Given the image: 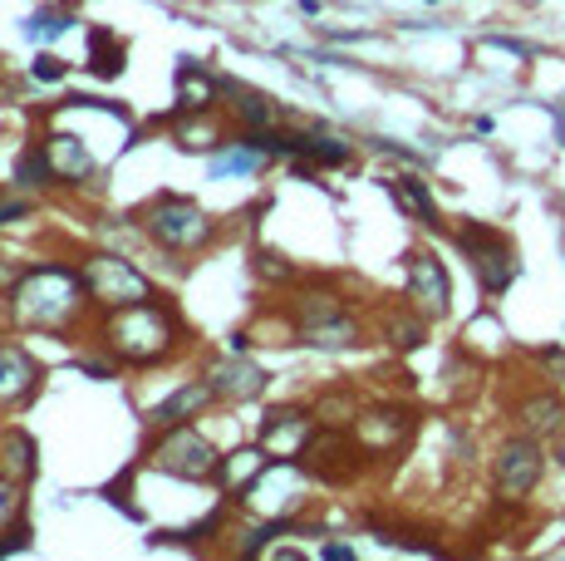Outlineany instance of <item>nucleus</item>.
Instances as JSON below:
<instances>
[{
	"label": "nucleus",
	"mask_w": 565,
	"mask_h": 561,
	"mask_svg": "<svg viewBox=\"0 0 565 561\" xmlns=\"http://www.w3.org/2000/svg\"><path fill=\"white\" fill-rule=\"evenodd\" d=\"M74 290H79L74 272H64V266H35L25 276V286H20V310H25V320L60 326L74 306Z\"/></svg>",
	"instance_id": "1"
},
{
	"label": "nucleus",
	"mask_w": 565,
	"mask_h": 561,
	"mask_svg": "<svg viewBox=\"0 0 565 561\" xmlns=\"http://www.w3.org/2000/svg\"><path fill=\"white\" fill-rule=\"evenodd\" d=\"M458 242L472 252V262H477V272H482V286L492 290H507L512 286V276H516V256H512V246L502 242L497 232H487V226H462L458 232Z\"/></svg>",
	"instance_id": "2"
},
{
	"label": "nucleus",
	"mask_w": 565,
	"mask_h": 561,
	"mask_svg": "<svg viewBox=\"0 0 565 561\" xmlns=\"http://www.w3.org/2000/svg\"><path fill=\"white\" fill-rule=\"evenodd\" d=\"M114 340H118V350L134 354V360L162 354V345H168V316H162L158 306H134V310H124V316L114 320Z\"/></svg>",
	"instance_id": "3"
},
{
	"label": "nucleus",
	"mask_w": 565,
	"mask_h": 561,
	"mask_svg": "<svg viewBox=\"0 0 565 561\" xmlns=\"http://www.w3.org/2000/svg\"><path fill=\"white\" fill-rule=\"evenodd\" d=\"M89 286L94 296L108 300V306H134V300H148V280L134 272L118 256H94L89 262Z\"/></svg>",
	"instance_id": "4"
},
{
	"label": "nucleus",
	"mask_w": 565,
	"mask_h": 561,
	"mask_svg": "<svg viewBox=\"0 0 565 561\" xmlns=\"http://www.w3.org/2000/svg\"><path fill=\"white\" fill-rule=\"evenodd\" d=\"M246 493H252L246 502L266 507V512H286V507L300 498V468L290 458H270L266 468H260L256 478L246 483Z\"/></svg>",
	"instance_id": "5"
},
{
	"label": "nucleus",
	"mask_w": 565,
	"mask_h": 561,
	"mask_svg": "<svg viewBox=\"0 0 565 561\" xmlns=\"http://www.w3.org/2000/svg\"><path fill=\"white\" fill-rule=\"evenodd\" d=\"M153 458H158V468L178 473V478H206V473L216 468V453L206 448L202 438L192 434V428H178V434H168Z\"/></svg>",
	"instance_id": "6"
},
{
	"label": "nucleus",
	"mask_w": 565,
	"mask_h": 561,
	"mask_svg": "<svg viewBox=\"0 0 565 561\" xmlns=\"http://www.w3.org/2000/svg\"><path fill=\"white\" fill-rule=\"evenodd\" d=\"M541 478V448L526 444V438H516V444L502 448V458H497V483H502V493H512V498H521V493H531Z\"/></svg>",
	"instance_id": "7"
},
{
	"label": "nucleus",
	"mask_w": 565,
	"mask_h": 561,
	"mask_svg": "<svg viewBox=\"0 0 565 561\" xmlns=\"http://www.w3.org/2000/svg\"><path fill=\"white\" fill-rule=\"evenodd\" d=\"M148 226H153V236L168 246H192L206 236V218L198 208H188V202H162L153 218H148Z\"/></svg>",
	"instance_id": "8"
},
{
	"label": "nucleus",
	"mask_w": 565,
	"mask_h": 561,
	"mask_svg": "<svg viewBox=\"0 0 565 561\" xmlns=\"http://www.w3.org/2000/svg\"><path fill=\"white\" fill-rule=\"evenodd\" d=\"M260 444H266L270 458H296V453L310 444L306 414H296V409H280V414H270L266 424H260Z\"/></svg>",
	"instance_id": "9"
},
{
	"label": "nucleus",
	"mask_w": 565,
	"mask_h": 561,
	"mask_svg": "<svg viewBox=\"0 0 565 561\" xmlns=\"http://www.w3.org/2000/svg\"><path fill=\"white\" fill-rule=\"evenodd\" d=\"M408 296L418 300L428 316H443V310H448V272H443L433 256H413L408 262Z\"/></svg>",
	"instance_id": "10"
},
{
	"label": "nucleus",
	"mask_w": 565,
	"mask_h": 561,
	"mask_svg": "<svg viewBox=\"0 0 565 561\" xmlns=\"http://www.w3.org/2000/svg\"><path fill=\"white\" fill-rule=\"evenodd\" d=\"M30 384H35V364H30L20 350H0V404L20 399Z\"/></svg>",
	"instance_id": "11"
},
{
	"label": "nucleus",
	"mask_w": 565,
	"mask_h": 561,
	"mask_svg": "<svg viewBox=\"0 0 565 561\" xmlns=\"http://www.w3.org/2000/svg\"><path fill=\"white\" fill-rule=\"evenodd\" d=\"M360 434H364L369 448H388V444H398V438L408 434V419L394 414V409H388V414H369L360 424Z\"/></svg>",
	"instance_id": "12"
},
{
	"label": "nucleus",
	"mask_w": 565,
	"mask_h": 561,
	"mask_svg": "<svg viewBox=\"0 0 565 561\" xmlns=\"http://www.w3.org/2000/svg\"><path fill=\"white\" fill-rule=\"evenodd\" d=\"M260 384H266V374H260L256 364H222V370H216V390L232 399H252Z\"/></svg>",
	"instance_id": "13"
},
{
	"label": "nucleus",
	"mask_w": 565,
	"mask_h": 561,
	"mask_svg": "<svg viewBox=\"0 0 565 561\" xmlns=\"http://www.w3.org/2000/svg\"><path fill=\"white\" fill-rule=\"evenodd\" d=\"M306 340L320 345V350H340V345H354V320H344V310H340V316L310 320V326H306Z\"/></svg>",
	"instance_id": "14"
},
{
	"label": "nucleus",
	"mask_w": 565,
	"mask_h": 561,
	"mask_svg": "<svg viewBox=\"0 0 565 561\" xmlns=\"http://www.w3.org/2000/svg\"><path fill=\"white\" fill-rule=\"evenodd\" d=\"M206 394H212V390H206V384H188V390H178V394H172L168 399V404H158V424H178V419L182 414H192V409H202L206 404Z\"/></svg>",
	"instance_id": "15"
},
{
	"label": "nucleus",
	"mask_w": 565,
	"mask_h": 561,
	"mask_svg": "<svg viewBox=\"0 0 565 561\" xmlns=\"http://www.w3.org/2000/svg\"><path fill=\"white\" fill-rule=\"evenodd\" d=\"M266 463H270V453H256V448L232 453V463H226V483H232V488H246V483H252Z\"/></svg>",
	"instance_id": "16"
},
{
	"label": "nucleus",
	"mask_w": 565,
	"mask_h": 561,
	"mask_svg": "<svg viewBox=\"0 0 565 561\" xmlns=\"http://www.w3.org/2000/svg\"><path fill=\"white\" fill-rule=\"evenodd\" d=\"M15 178L25 182V188H30V182H50V178H54V163H50V154H45V148H30V154H20Z\"/></svg>",
	"instance_id": "17"
},
{
	"label": "nucleus",
	"mask_w": 565,
	"mask_h": 561,
	"mask_svg": "<svg viewBox=\"0 0 565 561\" xmlns=\"http://www.w3.org/2000/svg\"><path fill=\"white\" fill-rule=\"evenodd\" d=\"M398 198H404V208H408V212H418L423 222H438V208H433L428 188H423L418 178H404V182H398Z\"/></svg>",
	"instance_id": "18"
},
{
	"label": "nucleus",
	"mask_w": 565,
	"mask_h": 561,
	"mask_svg": "<svg viewBox=\"0 0 565 561\" xmlns=\"http://www.w3.org/2000/svg\"><path fill=\"white\" fill-rule=\"evenodd\" d=\"M54 158H60V168L70 172V178H84V172H89V154L79 148V138H54Z\"/></svg>",
	"instance_id": "19"
},
{
	"label": "nucleus",
	"mask_w": 565,
	"mask_h": 561,
	"mask_svg": "<svg viewBox=\"0 0 565 561\" xmlns=\"http://www.w3.org/2000/svg\"><path fill=\"white\" fill-rule=\"evenodd\" d=\"M118 70H124V50L108 45V55H104V30H94V74H99V80H114Z\"/></svg>",
	"instance_id": "20"
},
{
	"label": "nucleus",
	"mask_w": 565,
	"mask_h": 561,
	"mask_svg": "<svg viewBox=\"0 0 565 561\" xmlns=\"http://www.w3.org/2000/svg\"><path fill=\"white\" fill-rule=\"evenodd\" d=\"M64 25H70V15H60V10H45V15H30L25 20V35L30 40H54Z\"/></svg>",
	"instance_id": "21"
},
{
	"label": "nucleus",
	"mask_w": 565,
	"mask_h": 561,
	"mask_svg": "<svg viewBox=\"0 0 565 561\" xmlns=\"http://www.w3.org/2000/svg\"><path fill=\"white\" fill-rule=\"evenodd\" d=\"M521 414H526L531 428H556L561 424V404H556V399H531Z\"/></svg>",
	"instance_id": "22"
},
{
	"label": "nucleus",
	"mask_w": 565,
	"mask_h": 561,
	"mask_svg": "<svg viewBox=\"0 0 565 561\" xmlns=\"http://www.w3.org/2000/svg\"><path fill=\"white\" fill-rule=\"evenodd\" d=\"M236 114H242L252 128H266L270 118H276V109H270V99H260V94H242V104H236Z\"/></svg>",
	"instance_id": "23"
},
{
	"label": "nucleus",
	"mask_w": 565,
	"mask_h": 561,
	"mask_svg": "<svg viewBox=\"0 0 565 561\" xmlns=\"http://www.w3.org/2000/svg\"><path fill=\"white\" fill-rule=\"evenodd\" d=\"M256 154H260L256 144L242 148V154H226V158H216V163H212V172H216V178H222V172H246V168H256Z\"/></svg>",
	"instance_id": "24"
},
{
	"label": "nucleus",
	"mask_w": 565,
	"mask_h": 561,
	"mask_svg": "<svg viewBox=\"0 0 565 561\" xmlns=\"http://www.w3.org/2000/svg\"><path fill=\"white\" fill-rule=\"evenodd\" d=\"M35 80H45V84L64 80V60H54V55H40V60H35Z\"/></svg>",
	"instance_id": "25"
},
{
	"label": "nucleus",
	"mask_w": 565,
	"mask_h": 561,
	"mask_svg": "<svg viewBox=\"0 0 565 561\" xmlns=\"http://www.w3.org/2000/svg\"><path fill=\"white\" fill-rule=\"evenodd\" d=\"M20 547H30V527H15V532L0 542V557H10V552H20Z\"/></svg>",
	"instance_id": "26"
},
{
	"label": "nucleus",
	"mask_w": 565,
	"mask_h": 561,
	"mask_svg": "<svg viewBox=\"0 0 565 561\" xmlns=\"http://www.w3.org/2000/svg\"><path fill=\"white\" fill-rule=\"evenodd\" d=\"M15 218H25V202H0V226L15 222Z\"/></svg>",
	"instance_id": "27"
},
{
	"label": "nucleus",
	"mask_w": 565,
	"mask_h": 561,
	"mask_svg": "<svg viewBox=\"0 0 565 561\" xmlns=\"http://www.w3.org/2000/svg\"><path fill=\"white\" fill-rule=\"evenodd\" d=\"M10 507H15V493H10V488H0V522H6V517H10Z\"/></svg>",
	"instance_id": "28"
},
{
	"label": "nucleus",
	"mask_w": 565,
	"mask_h": 561,
	"mask_svg": "<svg viewBox=\"0 0 565 561\" xmlns=\"http://www.w3.org/2000/svg\"><path fill=\"white\" fill-rule=\"evenodd\" d=\"M541 360H546V364H551V370H561V374H565V354H561V350H551V354H541Z\"/></svg>",
	"instance_id": "29"
},
{
	"label": "nucleus",
	"mask_w": 565,
	"mask_h": 561,
	"mask_svg": "<svg viewBox=\"0 0 565 561\" xmlns=\"http://www.w3.org/2000/svg\"><path fill=\"white\" fill-rule=\"evenodd\" d=\"M561 458H565V448H561Z\"/></svg>",
	"instance_id": "30"
}]
</instances>
